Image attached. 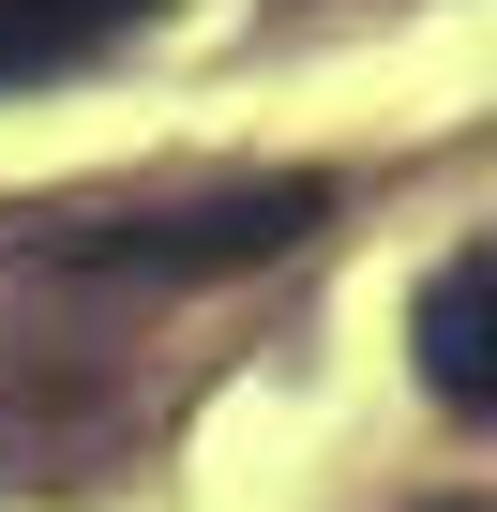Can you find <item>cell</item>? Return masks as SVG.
<instances>
[{"label": "cell", "mask_w": 497, "mask_h": 512, "mask_svg": "<svg viewBox=\"0 0 497 512\" xmlns=\"http://www.w3.org/2000/svg\"><path fill=\"white\" fill-rule=\"evenodd\" d=\"M317 226H332V181L272 166V181H211V196L121 211V226H31V256H76V272H257V256H287Z\"/></svg>", "instance_id": "cell-1"}, {"label": "cell", "mask_w": 497, "mask_h": 512, "mask_svg": "<svg viewBox=\"0 0 497 512\" xmlns=\"http://www.w3.org/2000/svg\"><path fill=\"white\" fill-rule=\"evenodd\" d=\"M151 0H0V91L16 76H61V61H91L106 31H136Z\"/></svg>", "instance_id": "cell-3"}, {"label": "cell", "mask_w": 497, "mask_h": 512, "mask_svg": "<svg viewBox=\"0 0 497 512\" xmlns=\"http://www.w3.org/2000/svg\"><path fill=\"white\" fill-rule=\"evenodd\" d=\"M437 512H497V497H437Z\"/></svg>", "instance_id": "cell-4"}, {"label": "cell", "mask_w": 497, "mask_h": 512, "mask_svg": "<svg viewBox=\"0 0 497 512\" xmlns=\"http://www.w3.org/2000/svg\"><path fill=\"white\" fill-rule=\"evenodd\" d=\"M407 347H422V392H437L452 422H497V241H467V256L422 272Z\"/></svg>", "instance_id": "cell-2"}]
</instances>
